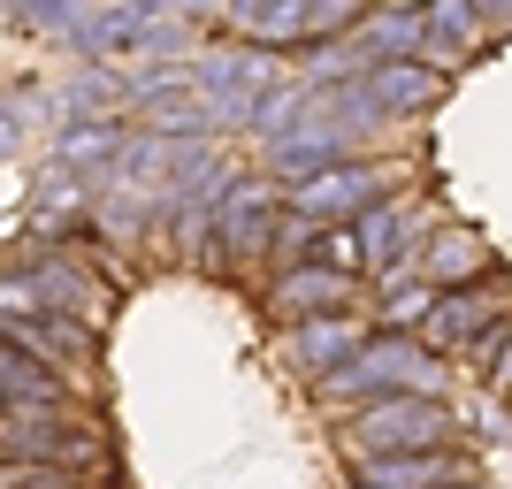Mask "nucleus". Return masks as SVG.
I'll return each mask as SVG.
<instances>
[{
  "instance_id": "obj_15",
  "label": "nucleus",
  "mask_w": 512,
  "mask_h": 489,
  "mask_svg": "<svg viewBox=\"0 0 512 489\" xmlns=\"http://www.w3.org/2000/svg\"><path fill=\"white\" fill-rule=\"evenodd\" d=\"M123 146H130L123 123H107V115H100V123H69L54 153H62V169H100V161H115Z\"/></svg>"
},
{
  "instance_id": "obj_13",
  "label": "nucleus",
  "mask_w": 512,
  "mask_h": 489,
  "mask_svg": "<svg viewBox=\"0 0 512 489\" xmlns=\"http://www.w3.org/2000/svg\"><path fill=\"white\" fill-rule=\"evenodd\" d=\"M413 230H421V214H413V207H375V214H367V222H360L367 268H375V276H383V283H398V268H406V253H413V245H406Z\"/></svg>"
},
{
  "instance_id": "obj_9",
  "label": "nucleus",
  "mask_w": 512,
  "mask_h": 489,
  "mask_svg": "<svg viewBox=\"0 0 512 489\" xmlns=\"http://www.w3.org/2000/svg\"><path fill=\"white\" fill-rule=\"evenodd\" d=\"M31 291H39L46 314H69L77 329H100V321H107V291L77 268V260H46L39 276H31Z\"/></svg>"
},
{
  "instance_id": "obj_18",
  "label": "nucleus",
  "mask_w": 512,
  "mask_h": 489,
  "mask_svg": "<svg viewBox=\"0 0 512 489\" xmlns=\"http://www.w3.org/2000/svg\"><path fill=\"white\" fill-rule=\"evenodd\" d=\"M474 375H482L497 398H512V314L482 329V344H474Z\"/></svg>"
},
{
  "instance_id": "obj_8",
  "label": "nucleus",
  "mask_w": 512,
  "mask_h": 489,
  "mask_svg": "<svg viewBox=\"0 0 512 489\" xmlns=\"http://www.w3.org/2000/svg\"><path fill=\"white\" fill-rule=\"evenodd\" d=\"M344 298H352V276H344V268H321V260H306V268L276 276L268 306H276V314H299V321H321V314H344Z\"/></svg>"
},
{
  "instance_id": "obj_10",
  "label": "nucleus",
  "mask_w": 512,
  "mask_h": 489,
  "mask_svg": "<svg viewBox=\"0 0 512 489\" xmlns=\"http://www.w3.org/2000/svg\"><path fill=\"white\" fill-rule=\"evenodd\" d=\"M268 237H276V184L237 176V192L222 199V245L230 253H260Z\"/></svg>"
},
{
  "instance_id": "obj_6",
  "label": "nucleus",
  "mask_w": 512,
  "mask_h": 489,
  "mask_svg": "<svg viewBox=\"0 0 512 489\" xmlns=\"http://www.w3.org/2000/svg\"><path fill=\"white\" fill-rule=\"evenodd\" d=\"M512 306L497 291H444L436 298V314H428V329H421V344L428 352H459V344H482V329H490V321H505Z\"/></svg>"
},
{
  "instance_id": "obj_17",
  "label": "nucleus",
  "mask_w": 512,
  "mask_h": 489,
  "mask_svg": "<svg viewBox=\"0 0 512 489\" xmlns=\"http://www.w3.org/2000/svg\"><path fill=\"white\" fill-rule=\"evenodd\" d=\"M421 16H428V46H436V54H467L482 8H474V0H428Z\"/></svg>"
},
{
  "instance_id": "obj_7",
  "label": "nucleus",
  "mask_w": 512,
  "mask_h": 489,
  "mask_svg": "<svg viewBox=\"0 0 512 489\" xmlns=\"http://www.w3.org/2000/svg\"><path fill=\"white\" fill-rule=\"evenodd\" d=\"M360 92H367V107H375V123H383V115H421V107H436L444 100V77L421 69V62H383V69L360 77Z\"/></svg>"
},
{
  "instance_id": "obj_20",
  "label": "nucleus",
  "mask_w": 512,
  "mask_h": 489,
  "mask_svg": "<svg viewBox=\"0 0 512 489\" xmlns=\"http://www.w3.org/2000/svg\"><path fill=\"white\" fill-rule=\"evenodd\" d=\"M367 0H314L306 8V39H329V31H344V23H360Z\"/></svg>"
},
{
  "instance_id": "obj_14",
  "label": "nucleus",
  "mask_w": 512,
  "mask_h": 489,
  "mask_svg": "<svg viewBox=\"0 0 512 489\" xmlns=\"http://www.w3.org/2000/svg\"><path fill=\"white\" fill-rule=\"evenodd\" d=\"M299 367H314V375H337L344 360H360L367 352V337H360V321H344V314H321V321H306L299 329Z\"/></svg>"
},
{
  "instance_id": "obj_1",
  "label": "nucleus",
  "mask_w": 512,
  "mask_h": 489,
  "mask_svg": "<svg viewBox=\"0 0 512 489\" xmlns=\"http://www.w3.org/2000/svg\"><path fill=\"white\" fill-rule=\"evenodd\" d=\"M436 352L428 344H406V337H383V344H367L360 360H344L337 375H321V405H375V398H398V390H428L436 398Z\"/></svg>"
},
{
  "instance_id": "obj_2",
  "label": "nucleus",
  "mask_w": 512,
  "mask_h": 489,
  "mask_svg": "<svg viewBox=\"0 0 512 489\" xmlns=\"http://www.w3.org/2000/svg\"><path fill=\"white\" fill-rule=\"evenodd\" d=\"M451 436V405L428 398V390H398V398H375L352 413V444L360 459H383V451H444Z\"/></svg>"
},
{
  "instance_id": "obj_12",
  "label": "nucleus",
  "mask_w": 512,
  "mask_h": 489,
  "mask_svg": "<svg viewBox=\"0 0 512 489\" xmlns=\"http://www.w3.org/2000/svg\"><path fill=\"white\" fill-rule=\"evenodd\" d=\"M306 8H314V0H230V23L245 31V46H268V54H276L283 39H306Z\"/></svg>"
},
{
  "instance_id": "obj_3",
  "label": "nucleus",
  "mask_w": 512,
  "mask_h": 489,
  "mask_svg": "<svg viewBox=\"0 0 512 489\" xmlns=\"http://www.w3.org/2000/svg\"><path fill=\"white\" fill-rule=\"evenodd\" d=\"M192 85L207 92V107L222 115V123H253V107L276 92V54H268V46L207 54V62H192Z\"/></svg>"
},
{
  "instance_id": "obj_16",
  "label": "nucleus",
  "mask_w": 512,
  "mask_h": 489,
  "mask_svg": "<svg viewBox=\"0 0 512 489\" xmlns=\"http://www.w3.org/2000/svg\"><path fill=\"white\" fill-rule=\"evenodd\" d=\"M0 383H8V405H62V383H54V375H46V360L39 352H23L16 337H8V375H0Z\"/></svg>"
},
{
  "instance_id": "obj_21",
  "label": "nucleus",
  "mask_w": 512,
  "mask_h": 489,
  "mask_svg": "<svg viewBox=\"0 0 512 489\" xmlns=\"http://www.w3.org/2000/svg\"><path fill=\"white\" fill-rule=\"evenodd\" d=\"M474 8H482L490 23H512V0H474Z\"/></svg>"
},
{
  "instance_id": "obj_11",
  "label": "nucleus",
  "mask_w": 512,
  "mask_h": 489,
  "mask_svg": "<svg viewBox=\"0 0 512 489\" xmlns=\"http://www.w3.org/2000/svg\"><path fill=\"white\" fill-rule=\"evenodd\" d=\"M421 268H428V283H451V291H467L474 276H490V245L474 230H436L421 245Z\"/></svg>"
},
{
  "instance_id": "obj_5",
  "label": "nucleus",
  "mask_w": 512,
  "mask_h": 489,
  "mask_svg": "<svg viewBox=\"0 0 512 489\" xmlns=\"http://www.w3.org/2000/svg\"><path fill=\"white\" fill-rule=\"evenodd\" d=\"M360 489H467L459 451H383L360 459Z\"/></svg>"
},
{
  "instance_id": "obj_19",
  "label": "nucleus",
  "mask_w": 512,
  "mask_h": 489,
  "mask_svg": "<svg viewBox=\"0 0 512 489\" xmlns=\"http://www.w3.org/2000/svg\"><path fill=\"white\" fill-rule=\"evenodd\" d=\"M436 298H444V291H428V283H406V291L390 283V298H383V321H390V337H398V329H428Z\"/></svg>"
},
{
  "instance_id": "obj_4",
  "label": "nucleus",
  "mask_w": 512,
  "mask_h": 489,
  "mask_svg": "<svg viewBox=\"0 0 512 489\" xmlns=\"http://www.w3.org/2000/svg\"><path fill=\"white\" fill-rule=\"evenodd\" d=\"M383 184H390L383 161H337V169L291 184V214L299 222H352L360 207H383Z\"/></svg>"
}]
</instances>
